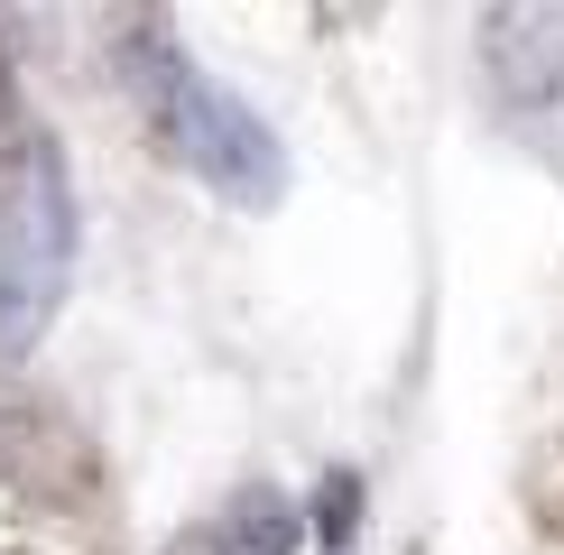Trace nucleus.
<instances>
[{
    "label": "nucleus",
    "instance_id": "nucleus-1",
    "mask_svg": "<svg viewBox=\"0 0 564 555\" xmlns=\"http://www.w3.org/2000/svg\"><path fill=\"white\" fill-rule=\"evenodd\" d=\"M111 65H121L130 102L149 111L158 149H167L185 176H204L223 204H250V214L288 195V149H278V130L241 102V92H223L214 75H204L158 10L111 19Z\"/></svg>",
    "mask_w": 564,
    "mask_h": 555
},
{
    "label": "nucleus",
    "instance_id": "nucleus-2",
    "mask_svg": "<svg viewBox=\"0 0 564 555\" xmlns=\"http://www.w3.org/2000/svg\"><path fill=\"white\" fill-rule=\"evenodd\" d=\"M75 287V176L56 139L0 167V361H29Z\"/></svg>",
    "mask_w": 564,
    "mask_h": 555
},
{
    "label": "nucleus",
    "instance_id": "nucleus-3",
    "mask_svg": "<svg viewBox=\"0 0 564 555\" xmlns=\"http://www.w3.org/2000/svg\"><path fill=\"white\" fill-rule=\"evenodd\" d=\"M473 46H481V75L509 111L564 102V0H500V10H481Z\"/></svg>",
    "mask_w": 564,
    "mask_h": 555
},
{
    "label": "nucleus",
    "instance_id": "nucleus-4",
    "mask_svg": "<svg viewBox=\"0 0 564 555\" xmlns=\"http://www.w3.org/2000/svg\"><path fill=\"white\" fill-rule=\"evenodd\" d=\"M296 527H315V519H296V500L278 481H241L214 519L167 537V555H296Z\"/></svg>",
    "mask_w": 564,
    "mask_h": 555
},
{
    "label": "nucleus",
    "instance_id": "nucleus-5",
    "mask_svg": "<svg viewBox=\"0 0 564 555\" xmlns=\"http://www.w3.org/2000/svg\"><path fill=\"white\" fill-rule=\"evenodd\" d=\"M315 537H324V555H351V537H361V472L315 481Z\"/></svg>",
    "mask_w": 564,
    "mask_h": 555
},
{
    "label": "nucleus",
    "instance_id": "nucleus-6",
    "mask_svg": "<svg viewBox=\"0 0 564 555\" xmlns=\"http://www.w3.org/2000/svg\"><path fill=\"white\" fill-rule=\"evenodd\" d=\"M29 102H19V75H10V46H0V167H10V157H29Z\"/></svg>",
    "mask_w": 564,
    "mask_h": 555
},
{
    "label": "nucleus",
    "instance_id": "nucleus-7",
    "mask_svg": "<svg viewBox=\"0 0 564 555\" xmlns=\"http://www.w3.org/2000/svg\"><path fill=\"white\" fill-rule=\"evenodd\" d=\"M19 555H37V546H19Z\"/></svg>",
    "mask_w": 564,
    "mask_h": 555
}]
</instances>
